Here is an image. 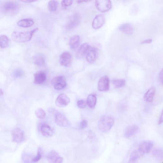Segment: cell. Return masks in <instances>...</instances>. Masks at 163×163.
<instances>
[{"instance_id":"6da1fadb","label":"cell","mask_w":163,"mask_h":163,"mask_svg":"<svg viewBox=\"0 0 163 163\" xmlns=\"http://www.w3.org/2000/svg\"><path fill=\"white\" fill-rule=\"evenodd\" d=\"M37 28L26 32L15 31L11 34V38L17 42H25L29 41L33 34L38 30Z\"/></svg>"},{"instance_id":"7a4b0ae2","label":"cell","mask_w":163,"mask_h":163,"mask_svg":"<svg viewBox=\"0 0 163 163\" xmlns=\"http://www.w3.org/2000/svg\"><path fill=\"white\" fill-rule=\"evenodd\" d=\"M20 9L19 4L16 2L10 1L4 3L1 7L2 12L6 15L14 16L18 13Z\"/></svg>"},{"instance_id":"3957f363","label":"cell","mask_w":163,"mask_h":163,"mask_svg":"<svg viewBox=\"0 0 163 163\" xmlns=\"http://www.w3.org/2000/svg\"><path fill=\"white\" fill-rule=\"evenodd\" d=\"M114 124V119L110 116H104L98 122V127L102 132L106 133L109 131Z\"/></svg>"},{"instance_id":"277c9868","label":"cell","mask_w":163,"mask_h":163,"mask_svg":"<svg viewBox=\"0 0 163 163\" xmlns=\"http://www.w3.org/2000/svg\"><path fill=\"white\" fill-rule=\"evenodd\" d=\"M51 83L54 89L58 90L64 89L67 86L66 78L63 76L54 77L52 80Z\"/></svg>"},{"instance_id":"5b68a950","label":"cell","mask_w":163,"mask_h":163,"mask_svg":"<svg viewBox=\"0 0 163 163\" xmlns=\"http://www.w3.org/2000/svg\"><path fill=\"white\" fill-rule=\"evenodd\" d=\"M95 4L97 9L102 13L107 12L112 7L111 2L108 0L96 1Z\"/></svg>"},{"instance_id":"8992f818","label":"cell","mask_w":163,"mask_h":163,"mask_svg":"<svg viewBox=\"0 0 163 163\" xmlns=\"http://www.w3.org/2000/svg\"><path fill=\"white\" fill-rule=\"evenodd\" d=\"M13 141L16 143H20L25 140V134L19 128L15 129L11 133Z\"/></svg>"},{"instance_id":"52a82bcc","label":"cell","mask_w":163,"mask_h":163,"mask_svg":"<svg viewBox=\"0 0 163 163\" xmlns=\"http://www.w3.org/2000/svg\"><path fill=\"white\" fill-rule=\"evenodd\" d=\"M110 87V80L109 77L105 76L101 77L98 83V89L101 91H107Z\"/></svg>"},{"instance_id":"ba28073f","label":"cell","mask_w":163,"mask_h":163,"mask_svg":"<svg viewBox=\"0 0 163 163\" xmlns=\"http://www.w3.org/2000/svg\"><path fill=\"white\" fill-rule=\"evenodd\" d=\"M47 159L49 163H63V158L55 150H51L48 153Z\"/></svg>"},{"instance_id":"9c48e42d","label":"cell","mask_w":163,"mask_h":163,"mask_svg":"<svg viewBox=\"0 0 163 163\" xmlns=\"http://www.w3.org/2000/svg\"><path fill=\"white\" fill-rule=\"evenodd\" d=\"M72 60V56L70 53L67 52H64L60 56V64L62 66L68 67L71 66Z\"/></svg>"},{"instance_id":"30bf717a","label":"cell","mask_w":163,"mask_h":163,"mask_svg":"<svg viewBox=\"0 0 163 163\" xmlns=\"http://www.w3.org/2000/svg\"><path fill=\"white\" fill-rule=\"evenodd\" d=\"M71 100L65 94H61L56 98L55 104L56 105L59 107H64L68 105Z\"/></svg>"},{"instance_id":"8fae6325","label":"cell","mask_w":163,"mask_h":163,"mask_svg":"<svg viewBox=\"0 0 163 163\" xmlns=\"http://www.w3.org/2000/svg\"><path fill=\"white\" fill-rule=\"evenodd\" d=\"M80 21V17L78 14H76L72 15L69 19L67 23L66 28L72 29L77 27Z\"/></svg>"},{"instance_id":"7c38bea8","label":"cell","mask_w":163,"mask_h":163,"mask_svg":"<svg viewBox=\"0 0 163 163\" xmlns=\"http://www.w3.org/2000/svg\"><path fill=\"white\" fill-rule=\"evenodd\" d=\"M99 53L97 49L95 48H90L86 55V59L89 64L95 63L98 57Z\"/></svg>"},{"instance_id":"4fadbf2b","label":"cell","mask_w":163,"mask_h":163,"mask_svg":"<svg viewBox=\"0 0 163 163\" xmlns=\"http://www.w3.org/2000/svg\"><path fill=\"white\" fill-rule=\"evenodd\" d=\"M90 47L87 43H85L82 45L79 48L77 52L76 56L78 59H81L87 55L89 51Z\"/></svg>"},{"instance_id":"5bb4252c","label":"cell","mask_w":163,"mask_h":163,"mask_svg":"<svg viewBox=\"0 0 163 163\" xmlns=\"http://www.w3.org/2000/svg\"><path fill=\"white\" fill-rule=\"evenodd\" d=\"M105 22V18L102 14H99L95 16L92 23V28L98 29L101 28Z\"/></svg>"},{"instance_id":"9a60e30c","label":"cell","mask_w":163,"mask_h":163,"mask_svg":"<svg viewBox=\"0 0 163 163\" xmlns=\"http://www.w3.org/2000/svg\"><path fill=\"white\" fill-rule=\"evenodd\" d=\"M55 121L56 124L61 127H66L69 125V123L64 115L58 112L55 115Z\"/></svg>"},{"instance_id":"2e32d148","label":"cell","mask_w":163,"mask_h":163,"mask_svg":"<svg viewBox=\"0 0 163 163\" xmlns=\"http://www.w3.org/2000/svg\"><path fill=\"white\" fill-rule=\"evenodd\" d=\"M153 146V143L150 141H145L142 142L139 145V150L143 154L147 153Z\"/></svg>"},{"instance_id":"e0dca14e","label":"cell","mask_w":163,"mask_h":163,"mask_svg":"<svg viewBox=\"0 0 163 163\" xmlns=\"http://www.w3.org/2000/svg\"><path fill=\"white\" fill-rule=\"evenodd\" d=\"M40 131L42 134L47 137L52 136L54 134L53 128L47 124H42L40 128Z\"/></svg>"},{"instance_id":"ac0fdd59","label":"cell","mask_w":163,"mask_h":163,"mask_svg":"<svg viewBox=\"0 0 163 163\" xmlns=\"http://www.w3.org/2000/svg\"><path fill=\"white\" fill-rule=\"evenodd\" d=\"M46 76L45 72L39 71L34 75V84L40 85L44 83L46 80Z\"/></svg>"},{"instance_id":"d6986e66","label":"cell","mask_w":163,"mask_h":163,"mask_svg":"<svg viewBox=\"0 0 163 163\" xmlns=\"http://www.w3.org/2000/svg\"><path fill=\"white\" fill-rule=\"evenodd\" d=\"M156 89L154 87L150 88L145 93L144 97V100L148 102H152L156 94Z\"/></svg>"},{"instance_id":"ffe728a7","label":"cell","mask_w":163,"mask_h":163,"mask_svg":"<svg viewBox=\"0 0 163 163\" xmlns=\"http://www.w3.org/2000/svg\"><path fill=\"white\" fill-rule=\"evenodd\" d=\"M34 63L36 65L41 66L45 64L46 59L44 55L41 53H38L33 57Z\"/></svg>"},{"instance_id":"44dd1931","label":"cell","mask_w":163,"mask_h":163,"mask_svg":"<svg viewBox=\"0 0 163 163\" xmlns=\"http://www.w3.org/2000/svg\"><path fill=\"white\" fill-rule=\"evenodd\" d=\"M139 130L138 127L135 125H133L128 127L124 134L126 138H130L135 135Z\"/></svg>"},{"instance_id":"7402d4cb","label":"cell","mask_w":163,"mask_h":163,"mask_svg":"<svg viewBox=\"0 0 163 163\" xmlns=\"http://www.w3.org/2000/svg\"><path fill=\"white\" fill-rule=\"evenodd\" d=\"M119 29L122 32L128 35H131L133 33V28L129 23H125L119 26Z\"/></svg>"},{"instance_id":"603a6c76","label":"cell","mask_w":163,"mask_h":163,"mask_svg":"<svg viewBox=\"0 0 163 163\" xmlns=\"http://www.w3.org/2000/svg\"><path fill=\"white\" fill-rule=\"evenodd\" d=\"M80 42V37L77 35H76L72 37L69 40V44L70 47L73 50L77 48Z\"/></svg>"},{"instance_id":"cb8c5ba5","label":"cell","mask_w":163,"mask_h":163,"mask_svg":"<svg viewBox=\"0 0 163 163\" xmlns=\"http://www.w3.org/2000/svg\"><path fill=\"white\" fill-rule=\"evenodd\" d=\"M34 24V21L31 19L21 20L17 22L18 26L22 28H29L32 26Z\"/></svg>"},{"instance_id":"d4e9b609","label":"cell","mask_w":163,"mask_h":163,"mask_svg":"<svg viewBox=\"0 0 163 163\" xmlns=\"http://www.w3.org/2000/svg\"><path fill=\"white\" fill-rule=\"evenodd\" d=\"M97 102L96 96L93 95H89L87 99V104L88 107L91 109L95 108Z\"/></svg>"},{"instance_id":"484cf974","label":"cell","mask_w":163,"mask_h":163,"mask_svg":"<svg viewBox=\"0 0 163 163\" xmlns=\"http://www.w3.org/2000/svg\"><path fill=\"white\" fill-rule=\"evenodd\" d=\"M9 44V39L5 35H2L0 37V45L1 48H5L7 47Z\"/></svg>"},{"instance_id":"4316f807","label":"cell","mask_w":163,"mask_h":163,"mask_svg":"<svg viewBox=\"0 0 163 163\" xmlns=\"http://www.w3.org/2000/svg\"><path fill=\"white\" fill-rule=\"evenodd\" d=\"M59 2L56 1H51L48 3L49 10L51 11H56Z\"/></svg>"},{"instance_id":"83f0119b","label":"cell","mask_w":163,"mask_h":163,"mask_svg":"<svg viewBox=\"0 0 163 163\" xmlns=\"http://www.w3.org/2000/svg\"><path fill=\"white\" fill-rule=\"evenodd\" d=\"M113 83L117 88H119L124 87L126 85V80L124 79H118L113 81Z\"/></svg>"},{"instance_id":"f1b7e54d","label":"cell","mask_w":163,"mask_h":163,"mask_svg":"<svg viewBox=\"0 0 163 163\" xmlns=\"http://www.w3.org/2000/svg\"><path fill=\"white\" fill-rule=\"evenodd\" d=\"M35 113L38 118L43 119L45 117L46 115L45 112L42 108L37 109L35 111Z\"/></svg>"},{"instance_id":"f546056e","label":"cell","mask_w":163,"mask_h":163,"mask_svg":"<svg viewBox=\"0 0 163 163\" xmlns=\"http://www.w3.org/2000/svg\"><path fill=\"white\" fill-rule=\"evenodd\" d=\"M42 154V149L41 147H39L36 156L33 158L32 161L33 163H36L40 160Z\"/></svg>"},{"instance_id":"4dcf8cb0","label":"cell","mask_w":163,"mask_h":163,"mask_svg":"<svg viewBox=\"0 0 163 163\" xmlns=\"http://www.w3.org/2000/svg\"><path fill=\"white\" fill-rule=\"evenodd\" d=\"M153 155L156 157L161 158H163V150L157 148L154 150L153 152Z\"/></svg>"},{"instance_id":"1f68e13d","label":"cell","mask_w":163,"mask_h":163,"mask_svg":"<svg viewBox=\"0 0 163 163\" xmlns=\"http://www.w3.org/2000/svg\"><path fill=\"white\" fill-rule=\"evenodd\" d=\"M73 1L69 0V1H63L61 2V5L63 8H65L67 7L71 6L73 3Z\"/></svg>"},{"instance_id":"d6a6232c","label":"cell","mask_w":163,"mask_h":163,"mask_svg":"<svg viewBox=\"0 0 163 163\" xmlns=\"http://www.w3.org/2000/svg\"><path fill=\"white\" fill-rule=\"evenodd\" d=\"M139 158L135 154L132 153L130 156V159L127 163H136L137 160Z\"/></svg>"},{"instance_id":"836d02e7","label":"cell","mask_w":163,"mask_h":163,"mask_svg":"<svg viewBox=\"0 0 163 163\" xmlns=\"http://www.w3.org/2000/svg\"><path fill=\"white\" fill-rule=\"evenodd\" d=\"M23 72L20 69H17L14 71V75L15 77H21L23 74Z\"/></svg>"},{"instance_id":"e575fe53","label":"cell","mask_w":163,"mask_h":163,"mask_svg":"<svg viewBox=\"0 0 163 163\" xmlns=\"http://www.w3.org/2000/svg\"><path fill=\"white\" fill-rule=\"evenodd\" d=\"M77 107L80 108H84L86 106V102L83 100L78 101L77 102Z\"/></svg>"},{"instance_id":"d590c367","label":"cell","mask_w":163,"mask_h":163,"mask_svg":"<svg viewBox=\"0 0 163 163\" xmlns=\"http://www.w3.org/2000/svg\"><path fill=\"white\" fill-rule=\"evenodd\" d=\"M88 125L87 121L86 120H84L82 121L79 125V128L81 129H84L86 128Z\"/></svg>"},{"instance_id":"8d00e7d4","label":"cell","mask_w":163,"mask_h":163,"mask_svg":"<svg viewBox=\"0 0 163 163\" xmlns=\"http://www.w3.org/2000/svg\"><path fill=\"white\" fill-rule=\"evenodd\" d=\"M88 137L90 139H93L96 137L95 134L91 131H90L88 133Z\"/></svg>"},{"instance_id":"74e56055","label":"cell","mask_w":163,"mask_h":163,"mask_svg":"<svg viewBox=\"0 0 163 163\" xmlns=\"http://www.w3.org/2000/svg\"><path fill=\"white\" fill-rule=\"evenodd\" d=\"M159 78L161 83L163 85V68L161 70L159 74Z\"/></svg>"},{"instance_id":"f35d334b","label":"cell","mask_w":163,"mask_h":163,"mask_svg":"<svg viewBox=\"0 0 163 163\" xmlns=\"http://www.w3.org/2000/svg\"><path fill=\"white\" fill-rule=\"evenodd\" d=\"M163 123V110L161 113L160 117L159 120L158 124H161Z\"/></svg>"},{"instance_id":"ab89813d","label":"cell","mask_w":163,"mask_h":163,"mask_svg":"<svg viewBox=\"0 0 163 163\" xmlns=\"http://www.w3.org/2000/svg\"><path fill=\"white\" fill-rule=\"evenodd\" d=\"M152 39H149L145 40H144L142 42V44H149L152 42Z\"/></svg>"},{"instance_id":"60d3db41","label":"cell","mask_w":163,"mask_h":163,"mask_svg":"<svg viewBox=\"0 0 163 163\" xmlns=\"http://www.w3.org/2000/svg\"><path fill=\"white\" fill-rule=\"evenodd\" d=\"M36 1H32V0H24V1H20V2L25 3H29L36 2Z\"/></svg>"},{"instance_id":"b9f144b4","label":"cell","mask_w":163,"mask_h":163,"mask_svg":"<svg viewBox=\"0 0 163 163\" xmlns=\"http://www.w3.org/2000/svg\"><path fill=\"white\" fill-rule=\"evenodd\" d=\"M77 2L78 3H82L83 2H89L88 1H77Z\"/></svg>"},{"instance_id":"7bdbcfd3","label":"cell","mask_w":163,"mask_h":163,"mask_svg":"<svg viewBox=\"0 0 163 163\" xmlns=\"http://www.w3.org/2000/svg\"><path fill=\"white\" fill-rule=\"evenodd\" d=\"M3 94H4V92H3V91L2 89H1V95H3Z\"/></svg>"}]
</instances>
